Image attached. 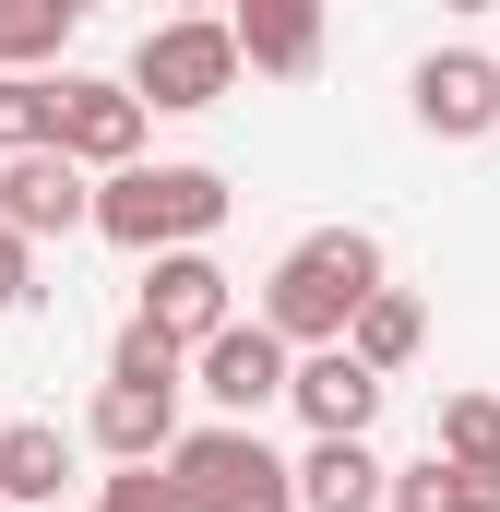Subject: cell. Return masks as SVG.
Returning a JSON list of instances; mask_svg holds the SVG:
<instances>
[{
  "instance_id": "6da1fadb",
  "label": "cell",
  "mask_w": 500,
  "mask_h": 512,
  "mask_svg": "<svg viewBox=\"0 0 500 512\" xmlns=\"http://www.w3.org/2000/svg\"><path fill=\"white\" fill-rule=\"evenodd\" d=\"M370 286H393L370 227H310L298 251L274 262V286H262V322H274L286 346H346V322H358V298H370Z\"/></svg>"
},
{
  "instance_id": "7a4b0ae2",
  "label": "cell",
  "mask_w": 500,
  "mask_h": 512,
  "mask_svg": "<svg viewBox=\"0 0 500 512\" xmlns=\"http://www.w3.org/2000/svg\"><path fill=\"white\" fill-rule=\"evenodd\" d=\"M227 179L215 167H108L96 179V239H120V251H191V239H215L227 227Z\"/></svg>"
},
{
  "instance_id": "3957f363",
  "label": "cell",
  "mask_w": 500,
  "mask_h": 512,
  "mask_svg": "<svg viewBox=\"0 0 500 512\" xmlns=\"http://www.w3.org/2000/svg\"><path fill=\"white\" fill-rule=\"evenodd\" d=\"M167 477L191 512H298V465L250 429V417H215V429H179L167 441Z\"/></svg>"
},
{
  "instance_id": "277c9868",
  "label": "cell",
  "mask_w": 500,
  "mask_h": 512,
  "mask_svg": "<svg viewBox=\"0 0 500 512\" xmlns=\"http://www.w3.org/2000/svg\"><path fill=\"white\" fill-rule=\"evenodd\" d=\"M239 72L250 60H239V24H227V12H167V24H143V48H131L120 84L143 108H179V120H191V108H215Z\"/></svg>"
},
{
  "instance_id": "5b68a950",
  "label": "cell",
  "mask_w": 500,
  "mask_h": 512,
  "mask_svg": "<svg viewBox=\"0 0 500 512\" xmlns=\"http://www.w3.org/2000/svg\"><path fill=\"white\" fill-rule=\"evenodd\" d=\"M191 382L215 393V417H262V405H286V382H298V346L250 310V322H227V334L191 358Z\"/></svg>"
},
{
  "instance_id": "8992f818",
  "label": "cell",
  "mask_w": 500,
  "mask_h": 512,
  "mask_svg": "<svg viewBox=\"0 0 500 512\" xmlns=\"http://www.w3.org/2000/svg\"><path fill=\"white\" fill-rule=\"evenodd\" d=\"M0 215H12L24 239H72V227H96V167L60 155V143L0 155Z\"/></svg>"
},
{
  "instance_id": "52a82bcc",
  "label": "cell",
  "mask_w": 500,
  "mask_h": 512,
  "mask_svg": "<svg viewBox=\"0 0 500 512\" xmlns=\"http://www.w3.org/2000/svg\"><path fill=\"white\" fill-rule=\"evenodd\" d=\"M143 322H155V334H179V346L203 358V346L239 322V310H227V262L203 251V239H191V251H155V274H143Z\"/></svg>"
},
{
  "instance_id": "ba28073f",
  "label": "cell",
  "mask_w": 500,
  "mask_h": 512,
  "mask_svg": "<svg viewBox=\"0 0 500 512\" xmlns=\"http://www.w3.org/2000/svg\"><path fill=\"white\" fill-rule=\"evenodd\" d=\"M286 405L310 417V441H370V417H381V370L358 358V346H298V382H286Z\"/></svg>"
},
{
  "instance_id": "9c48e42d",
  "label": "cell",
  "mask_w": 500,
  "mask_h": 512,
  "mask_svg": "<svg viewBox=\"0 0 500 512\" xmlns=\"http://www.w3.org/2000/svg\"><path fill=\"white\" fill-rule=\"evenodd\" d=\"M405 96H417V131H441V143H489V131H500V60H477V48H429Z\"/></svg>"
},
{
  "instance_id": "30bf717a",
  "label": "cell",
  "mask_w": 500,
  "mask_h": 512,
  "mask_svg": "<svg viewBox=\"0 0 500 512\" xmlns=\"http://www.w3.org/2000/svg\"><path fill=\"white\" fill-rule=\"evenodd\" d=\"M60 155H84L96 179L143 167V96L108 84V72H60Z\"/></svg>"
},
{
  "instance_id": "8fae6325",
  "label": "cell",
  "mask_w": 500,
  "mask_h": 512,
  "mask_svg": "<svg viewBox=\"0 0 500 512\" xmlns=\"http://www.w3.org/2000/svg\"><path fill=\"white\" fill-rule=\"evenodd\" d=\"M227 24H239V60L262 84L322 72V0H227Z\"/></svg>"
},
{
  "instance_id": "7c38bea8",
  "label": "cell",
  "mask_w": 500,
  "mask_h": 512,
  "mask_svg": "<svg viewBox=\"0 0 500 512\" xmlns=\"http://www.w3.org/2000/svg\"><path fill=\"white\" fill-rule=\"evenodd\" d=\"M179 393L191 382H108L96 393V453H120V465H167V441H179Z\"/></svg>"
},
{
  "instance_id": "4fadbf2b",
  "label": "cell",
  "mask_w": 500,
  "mask_h": 512,
  "mask_svg": "<svg viewBox=\"0 0 500 512\" xmlns=\"http://www.w3.org/2000/svg\"><path fill=\"white\" fill-rule=\"evenodd\" d=\"M298 512H393V465L370 441H310L298 453Z\"/></svg>"
},
{
  "instance_id": "5bb4252c",
  "label": "cell",
  "mask_w": 500,
  "mask_h": 512,
  "mask_svg": "<svg viewBox=\"0 0 500 512\" xmlns=\"http://www.w3.org/2000/svg\"><path fill=\"white\" fill-rule=\"evenodd\" d=\"M60 477H72V441L48 429V417H12L0 429V501L24 512V501H60Z\"/></svg>"
},
{
  "instance_id": "9a60e30c",
  "label": "cell",
  "mask_w": 500,
  "mask_h": 512,
  "mask_svg": "<svg viewBox=\"0 0 500 512\" xmlns=\"http://www.w3.org/2000/svg\"><path fill=\"white\" fill-rule=\"evenodd\" d=\"M346 346H358L381 382H393V370H405V358L429 346V310H417L405 286H370V298H358V322H346Z\"/></svg>"
},
{
  "instance_id": "2e32d148",
  "label": "cell",
  "mask_w": 500,
  "mask_h": 512,
  "mask_svg": "<svg viewBox=\"0 0 500 512\" xmlns=\"http://www.w3.org/2000/svg\"><path fill=\"white\" fill-rule=\"evenodd\" d=\"M60 143V84L48 72H0V155H36Z\"/></svg>"
},
{
  "instance_id": "e0dca14e",
  "label": "cell",
  "mask_w": 500,
  "mask_h": 512,
  "mask_svg": "<svg viewBox=\"0 0 500 512\" xmlns=\"http://www.w3.org/2000/svg\"><path fill=\"white\" fill-rule=\"evenodd\" d=\"M429 453H453V465H500V405H489V393H441Z\"/></svg>"
},
{
  "instance_id": "ac0fdd59",
  "label": "cell",
  "mask_w": 500,
  "mask_h": 512,
  "mask_svg": "<svg viewBox=\"0 0 500 512\" xmlns=\"http://www.w3.org/2000/svg\"><path fill=\"white\" fill-rule=\"evenodd\" d=\"M60 36H72V12H60V0H0V72L60 60Z\"/></svg>"
},
{
  "instance_id": "d6986e66",
  "label": "cell",
  "mask_w": 500,
  "mask_h": 512,
  "mask_svg": "<svg viewBox=\"0 0 500 512\" xmlns=\"http://www.w3.org/2000/svg\"><path fill=\"white\" fill-rule=\"evenodd\" d=\"M179 370H191V346H179V334H155V322L131 310V334L108 346V382H179Z\"/></svg>"
},
{
  "instance_id": "ffe728a7",
  "label": "cell",
  "mask_w": 500,
  "mask_h": 512,
  "mask_svg": "<svg viewBox=\"0 0 500 512\" xmlns=\"http://www.w3.org/2000/svg\"><path fill=\"white\" fill-rule=\"evenodd\" d=\"M393 512H465V465H453V453L405 465V477H393Z\"/></svg>"
},
{
  "instance_id": "44dd1931",
  "label": "cell",
  "mask_w": 500,
  "mask_h": 512,
  "mask_svg": "<svg viewBox=\"0 0 500 512\" xmlns=\"http://www.w3.org/2000/svg\"><path fill=\"white\" fill-rule=\"evenodd\" d=\"M96 512H191V501H179V477H167V465H120V477L96 489Z\"/></svg>"
},
{
  "instance_id": "7402d4cb",
  "label": "cell",
  "mask_w": 500,
  "mask_h": 512,
  "mask_svg": "<svg viewBox=\"0 0 500 512\" xmlns=\"http://www.w3.org/2000/svg\"><path fill=\"white\" fill-rule=\"evenodd\" d=\"M36 239H24V227H12V215H0V310H24V298H36Z\"/></svg>"
},
{
  "instance_id": "603a6c76",
  "label": "cell",
  "mask_w": 500,
  "mask_h": 512,
  "mask_svg": "<svg viewBox=\"0 0 500 512\" xmlns=\"http://www.w3.org/2000/svg\"><path fill=\"white\" fill-rule=\"evenodd\" d=\"M465 512H500V465H465Z\"/></svg>"
},
{
  "instance_id": "cb8c5ba5",
  "label": "cell",
  "mask_w": 500,
  "mask_h": 512,
  "mask_svg": "<svg viewBox=\"0 0 500 512\" xmlns=\"http://www.w3.org/2000/svg\"><path fill=\"white\" fill-rule=\"evenodd\" d=\"M441 12H500V0H441Z\"/></svg>"
},
{
  "instance_id": "d4e9b609",
  "label": "cell",
  "mask_w": 500,
  "mask_h": 512,
  "mask_svg": "<svg viewBox=\"0 0 500 512\" xmlns=\"http://www.w3.org/2000/svg\"><path fill=\"white\" fill-rule=\"evenodd\" d=\"M60 12H72V24H84V12H96V0H60Z\"/></svg>"
},
{
  "instance_id": "484cf974",
  "label": "cell",
  "mask_w": 500,
  "mask_h": 512,
  "mask_svg": "<svg viewBox=\"0 0 500 512\" xmlns=\"http://www.w3.org/2000/svg\"><path fill=\"white\" fill-rule=\"evenodd\" d=\"M179 12H227V0H179Z\"/></svg>"
},
{
  "instance_id": "4316f807",
  "label": "cell",
  "mask_w": 500,
  "mask_h": 512,
  "mask_svg": "<svg viewBox=\"0 0 500 512\" xmlns=\"http://www.w3.org/2000/svg\"><path fill=\"white\" fill-rule=\"evenodd\" d=\"M0 429H12V417H0Z\"/></svg>"
},
{
  "instance_id": "83f0119b",
  "label": "cell",
  "mask_w": 500,
  "mask_h": 512,
  "mask_svg": "<svg viewBox=\"0 0 500 512\" xmlns=\"http://www.w3.org/2000/svg\"><path fill=\"white\" fill-rule=\"evenodd\" d=\"M0 512H12V501H0Z\"/></svg>"
}]
</instances>
